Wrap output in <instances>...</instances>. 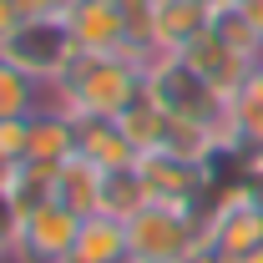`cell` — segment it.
<instances>
[{"instance_id": "obj_24", "label": "cell", "mask_w": 263, "mask_h": 263, "mask_svg": "<svg viewBox=\"0 0 263 263\" xmlns=\"http://www.w3.org/2000/svg\"><path fill=\"white\" fill-rule=\"evenodd\" d=\"M21 21H26V15H21V10H15V0H0V46H5V41H10V31H15V26H21Z\"/></svg>"}, {"instance_id": "obj_15", "label": "cell", "mask_w": 263, "mask_h": 263, "mask_svg": "<svg viewBox=\"0 0 263 263\" xmlns=\"http://www.w3.org/2000/svg\"><path fill=\"white\" fill-rule=\"evenodd\" d=\"M101 172L97 162H86L81 152L76 157H66L61 167H56V202H66L71 213H81V218H91L101 208Z\"/></svg>"}, {"instance_id": "obj_26", "label": "cell", "mask_w": 263, "mask_h": 263, "mask_svg": "<svg viewBox=\"0 0 263 263\" xmlns=\"http://www.w3.org/2000/svg\"><path fill=\"white\" fill-rule=\"evenodd\" d=\"M10 177H15V162H10V157L0 152V197L10 193Z\"/></svg>"}, {"instance_id": "obj_8", "label": "cell", "mask_w": 263, "mask_h": 263, "mask_svg": "<svg viewBox=\"0 0 263 263\" xmlns=\"http://www.w3.org/2000/svg\"><path fill=\"white\" fill-rule=\"evenodd\" d=\"M66 26L86 56H132V31L122 0H71Z\"/></svg>"}, {"instance_id": "obj_17", "label": "cell", "mask_w": 263, "mask_h": 263, "mask_svg": "<svg viewBox=\"0 0 263 263\" xmlns=\"http://www.w3.org/2000/svg\"><path fill=\"white\" fill-rule=\"evenodd\" d=\"M147 202H152V193H147V182H142L137 167H117V172L101 177V208H97V213L117 218V223H127V218H137Z\"/></svg>"}, {"instance_id": "obj_2", "label": "cell", "mask_w": 263, "mask_h": 263, "mask_svg": "<svg viewBox=\"0 0 263 263\" xmlns=\"http://www.w3.org/2000/svg\"><path fill=\"white\" fill-rule=\"evenodd\" d=\"M142 97L157 101L167 117H193V122H213V127L228 132V97H218L182 56H162V51L147 56L142 61Z\"/></svg>"}, {"instance_id": "obj_16", "label": "cell", "mask_w": 263, "mask_h": 263, "mask_svg": "<svg viewBox=\"0 0 263 263\" xmlns=\"http://www.w3.org/2000/svg\"><path fill=\"white\" fill-rule=\"evenodd\" d=\"M46 106H56L51 86L0 56V122H5V117H35V111H46Z\"/></svg>"}, {"instance_id": "obj_18", "label": "cell", "mask_w": 263, "mask_h": 263, "mask_svg": "<svg viewBox=\"0 0 263 263\" xmlns=\"http://www.w3.org/2000/svg\"><path fill=\"white\" fill-rule=\"evenodd\" d=\"M10 208L26 218V213H35V208H46L51 197H56V167L51 162H15V177H10Z\"/></svg>"}, {"instance_id": "obj_28", "label": "cell", "mask_w": 263, "mask_h": 263, "mask_svg": "<svg viewBox=\"0 0 263 263\" xmlns=\"http://www.w3.org/2000/svg\"><path fill=\"white\" fill-rule=\"evenodd\" d=\"M127 263H152V258H127Z\"/></svg>"}, {"instance_id": "obj_4", "label": "cell", "mask_w": 263, "mask_h": 263, "mask_svg": "<svg viewBox=\"0 0 263 263\" xmlns=\"http://www.w3.org/2000/svg\"><path fill=\"white\" fill-rule=\"evenodd\" d=\"M127 243H132V258L182 263L202 243V213L172 208V202H147L137 218H127Z\"/></svg>"}, {"instance_id": "obj_11", "label": "cell", "mask_w": 263, "mask_h": 263, "mask_svg": "<svg viewBox=\"0 0 263 263\" xmlns=\"http://www.w3.org/2000/svg\"><path fill=\"white\" fill-rule=\"evenodd\" d=\"M76 152L86 162H97L101 172H117V167H137L142 152L132 147V137L122 132L117 117H76Z\"/></svg>"}, {"instance_id": "obj_14", "label": "cell", "mask_w": 263, "mask_h": 263, "mask_svg": "<svg viewBox=\"0 0 263 263\" xmlns=\"http://www.w3.org/2000/svg\"><path fill=\"white\" fill-rule=\"evenodd\" d=\"M31 162H51L61 167L66 157H76V117H66L61 106H46L31 117V147H26Z\"/></svg>"}, {"instance_id": "obj_9", "label": "cell", "mask_w": 263, "mask_h": 263, "mask_svg": "<svg viewBox=\"0 0 263 263\" xmlns=\"http://www.w3.org/2000/svg\"><path fill=\"white\" fill-rule=\"evenodd\" d=\"M182 61L193 66V71L213 86V91H218V97H233V91L253 76V66H263V61H248L243 51H233L228 41H218V35H213V26H208V31H202L193 46L182 51Z\"/></svg>"}, {"instance_id": "obj_23", "label": "cell", "mask_w": 263, "mask_h": 263, "mask_svg": "<svg viewBox=\"0 0 263 263\" xmlns=\"http://www.w3.org/2000/svg\"><path fill=\"white\" fill-rule=\"evenodd\" d=\"M15 10H21L26 21H41V15H66L71 0H15Z\"/></svg>"}, {"instance_id": "obj_27", "label": "cell", "mask_w": 263, "mask_h": 263, "mask_svg": "<svg viewBox=\"0 0 263 263\" xmlns=\"http://www.w3.org/2000/svg\"><path fill=\"white\" fill-rule=\"evenodd\" d=\"M243 263H263V248H253V253H248V258H243Z\"/></svg>"}, {"instance_id": "obj_10", "label": "cell", "mask_w": 263, "mask_h": 263, "mask_svg": "<svg viewBox=\"0 0 263 263\" xmlns=\"http://www.w3.org/2000/svg\"><path fill=\"white\" fill-rule=\"evenodd\" d=\"M213 26V10L202 0H157L152 5V56H182L197 35Z\"/></svg>"}, {"instance_id": "obj_21", "label": "cell", "mask_w": 263, "mask_h": 263, "mask_svg": "<svg viewBox=\"0 0 263 263\" xmlns=\"http://www.w3.org/2000/svg\"><path fill=\"white\" fill-rule=\"evenodd\" d=\"M26 147H31V117H5L0 122V152L10 162H26Z\"/></svg>"}, {"instance_id": "obj_1", "label": "cell", "mask_w": 263, "mask_h": 263, "mask_svg": "<svg viewBox=\"0 0 263 263\" xmlns=\"http://www.w3.org/2000/svg\"><path fill=\"white\" fill-rule=\"evenodd\" d=\"M66 117H122L142 97V61L137 56H76L71 71L51 86Z\"/></svg>"}, {"instance_id": "obj_6", "label": "cell", "mask_w": 263, "mask_h": 263, "mask_svg": "<svg viewBox=\"0 0 263 263\" xmlns=\"http://www.w3.org/2000/svg\"><path fill=\"white\" fill-rule=\"evenodd\" d=\"M142 182L152 202H172V208H208L218 193V162H187V157H172V152H142Z\"/></svg>"}, {"instance_id": "obj_7", "label": "cell", "mask_w": 263, "mask_h": 263, "mask_svg": "<svg viewBox=\"0 0 263 263\" xmlns=\"http://www.w3.org/2000/svg\"><path fill=\"white\" fill-rule=\"evenodd\" d=\"M81 213H71L66 202H46L21 218V243H15V258L10 263H66L76 248V233H81Z\"/></svg>"}, {"instance_id": "obj_20", "label": "cell", "mask_w": 263, "mask_h": 263, "mask_svg": "<svg viewBox=\"0 0 263 263\" xmlns=\"http://www.w3.org/2000/svg\"><path fill=\"white\" fill-rule=\"evenodd\" d=\"M213 35H218V41H228L233 51H243L248 61H263V35H258V26H253L238 5L213 10Z\"/></svg>"}, {"instance_id": "obj_13", "label": "cell", "mask_w": 263, "mask_h": 263, "mask_svg": "<svg viewBox=\"0 0 263 263\" xmlns=\"http://www.w3.org/2000/svg\"><path fill=\"white\" fill-rule=\"evenodd\" d=\"M132 258V243H127V223L106 218V213H91L81 233H76V248L66 263H127Z\"/></svg>"}, {"instance_id": "obj_12", "label": "cell", "mask_w": 263, "mask_h": 263, "mask_svg": "<svg viewBox=\"0 0 263 263\" xmlns=\"http://www.w3.org/2000/svg\"><path fill=\"white\" fill-rule=\"evenodd\" d=\"M228 137L233 157L263 152V66H253V76L228 97Z\"/></svg>"}, {"instance_id": "obj_3", "label": "cell", "mask_w": 263, "mask_h": 263, "mask_svg": "<svg viewBox=\"0 0 263 263\" xmlns=\"http://www.w3.org/2000/svg\"><path fill=\"white\" fill-rule=\"evenodd\" d=\"M202 243L218 248L228 263H243L253 248H263V193L248 177L218 182L213 202L202 208Z\"/></svg>"}, {"instance_id": "obj_19", "label": "cell", "mask_w": 263, "mask_h": 263, "mask_svg": "<svg viewBox=\"0 0 263 263\" xmlns=\"http://www.w3.org/2000/svg\"><path fill=\"white\" fill-rule=\"evenodd\" d=\"M117 122H122V132L132 137V147H137V152H157V147H162V132H167V111L157 106V101L137 97V101L127 106V111L117 117Z\"/></svg>"}, {"instance_id": "obj_22", "label": "cell", "mask_w": 263, "mask_h": 263, "mask_svg": "<svg viewBox=\"0 0 263 263\" xmlns=\"http://www.w3.org/2000/svg\"><path fill=\"white\" fill-rule=\"evenodd\" d=\"M15 243H21V213L10 208V197H0V263L15 258Z\"/></svg>"}, {"instance_id": "obj_5", "label": "cell", "mask_w": 263, "mask_h": 263, "mask_svg": "<svg viewBox=\"0 0 263 263\" xmlns=\"http://www.w3.org/2000/svg\"><path fill=\"white\" fill-rule=\"evenodd\" d=\"M0 56L10 66H21V71H31L35 81H46V86H56L71 61L81 56V46H76V35L66 26V15H41V21H21L10 41L0 46Z\"/></svg>"}, {"instance_id": "obj_25", "label": "cell", "mask_w": 263, "mask_h": 263, "mask_svg": "<svg viewBox=\"0 0 263 263\" xmlns=\"http://www.w3.org/2000/svg\"><path fill=\"white\" fill-rule=\"evenodd\" d=\"M182 263H228V258H223L218 248H208V243H197V248H193V253H187Z\"/></svg>"}]
</instances>
